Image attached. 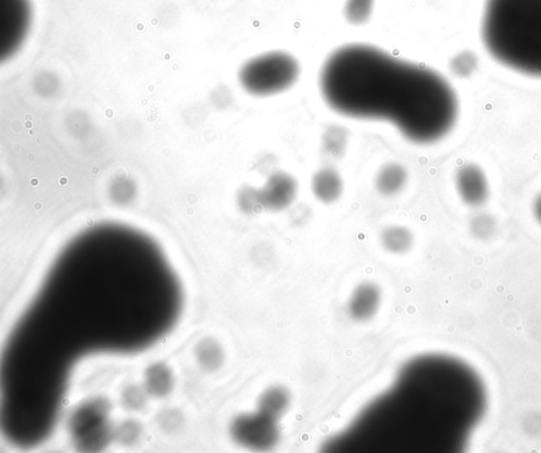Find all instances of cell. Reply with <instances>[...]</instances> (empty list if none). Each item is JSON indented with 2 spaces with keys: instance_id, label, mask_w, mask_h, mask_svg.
Segmentation results:
<instances>
[{
  "instance_id": "6da1fadb",
  "label": "cell",
  "mask_w": 541,
  "mask_h": 453,
  "mask_svg": "<svg viewBox=\"0 0 541 453\" xmlns=\"http://www.w3.org/2000/svg\"><path fill=\"white\" fill-rule=\"evenodd\" d=\"M319 89L334 112L387 122L416 145L442 140L458 118L457 96L442 75L362 43L339 48L327 58Z\"/></svg>"
},
{
  "instance_id": "7a4b0ae2",
  "label": "cell",
  "mask_w": 541,
  "mask_h": 453,
  "mask_svg": "<svg viewBox=\"0 0 541 453\" xmlns=\"http://www.w3.org/2000/svg\"><path fill=\"white\" fill-rule=\"evenodd\" d=\"M483 38L497 62L541 78V0H486Z\"/></svg>"
},
{
  "instance_id": "3957f363",
  "label": "cell",
  "mask_w": 541,
  "mask_h": 453,
  "mask_svg": "<svg viewBox=\"0 0 541 453\" xmlns=\"http://www.w3.org/2000/svg\"><path fill=\"white\" fill-rule=\"evenodd\" d=\"M301 75V65L291 54L273 51L253 58L242 65L240 83L248 95L266 97L293 87Z\"/></svg>"
},
{
  "instance_id": "277c9868",
  "label": "cell",
  "mask_w": 541,
  "mask_h": 453,
  "mask_svg": "<svg viewBox=\"0 0 541 453\" xmlns=\"http://www.w3.org/2000/svg\"><path fill=\"white\" fill-rule=\"evenodd\" d=\"M34 24L31 0H0V53L11 56L23 45Z\"/></svg>"
},
{
  "instance_id": "5b68a950",
  "label": "cell",
  "mask_w": 541,
  "mask_h": 453,
  "mask_svg": "<svg viewBox=\"0 0 541 453\" xmlns=\"http://www.w3.org/2000/svg\"><path fill=\"white\" fill-rule=\"evenodd\" d=\"M278 419L257 412L237 419L234 433L237 441L253 449H269L278 441Z\"/></svg>"
},
{
  "instance_id": "8992f818",
  "label": "cell",
  "mask_w": 541,
  "mask_h": 453,
  "mask_svg": "<svg viewBox=\"0 0 541 453\" xmlns=\"http://www.w3.org/2000/svg\"><path fill=\"white\" fill-rule=\"evenodd\" d=\"M383 299L382 288L377 282L362 281L351 291L346 312L354 323H370L380 312Z\"/></svg>"
},
{
  "instance_id": "52a82bcc",
  "label": "cell",
  "mask_w": 541,
  "mask_h": 453,
  "mask_svg": "<svg viewBox=\"0 0 541 453\" xmlns=\"http://www.w3.org/2000/svg\"><path fill=\"white\" fill-rule=\"evenodd\" d=\"M299 193V183L290 173L278 172L268 179L262 189H259L263 210L278 212L289 209L294 203Z\"/></svg>"
},
{
  "instance_id": "ba28073f",
  "label": "cell",
  "mask_w": 541,
  "mask_h": 453,
  "mask_svg": "<svg viewBox=\"0 0 541 453\" xmlns=\"http://www.w3.org/2000/svg\"><path fill=\"white\" fill-rule=\"evenodd\" d=\"M456 188L460 198L469 206H480L489 198L488 178L479 166L464 165L456 173Z\"/></svg>"
},
{
  "instance_id": "9c48e42d",
  "label": "cell",
  "mask_w": 541,
  "mask_h": 453,
  "mask_svg": "<svg viewBox=\"0 0 541 453\" xmlns=\"http://www.w3.org/2000/svg\"><path fill=\"white\" fill-rule=\"evenodd\" d=\"M312 193L324 204H332L344 193V181L340 173L333 167H323L313 174Z\"/></svg>"
},
{
  "instance_id": "30bf717a",
  "label": "cell",
  "mask_w": 541,
  "mask_h": 453,
  "mask_svg": "<svg viewBox=\"0 0 541 453\" xmlns=\"http://www.w3.org/2000/svg\"><path fill=\"white\" fill-rule=\"evenodd\" d=\"M408 181V169L402 164L389 162L378 169L375 187L378 194L392 198L402 192Z\"/></svg>"
},
{
  "instance_id": "8fae6325",
  "label": "cell",
  "mask_w": 541,
  "mask_h": 453,
  "mask_svg": "<svg viewBox=\"0 0 541 453\" xmlns=\"http://www.w3.org/2000/svg\"><path fill=\"white\" fill-rule=\"evenodd\" d=\"M292 403L291 393L284 386L269 387L262 393L258 400L259 412L270 418L278 419L289 411Z\"/></svg>"
},
{
  "instance_id": "7c38bea8",
  "label": "cell",
  "mask_w": 541,
  "mask_h": 453,
  "mask_svg": "<svg viewBox=\"0 0 541 453\" xmlns=\"http://www.w3.org/2000/svg\"><path fill=\"white\" fill-rule=\"evenodd\" d=\"M380 243L384 250L392 255L402 256L410 252L414 247L415 236L404 226H388L382 229Z\"/></svg>"
},
{
  "instance_id": "4fadbf2b",
  "label": "cell",
  "mask_w": 541,
  "mask_h": 453,
  "mask_svg": "<svg viewBox=\"0 0 541 453\" xmlns=\"http://www.w3.org/2000/svg\"><path fill=\"white\" fill-rule=\"evenodd\" d=\"M349 142V133L340 127H330L324 131L322 150L330 159H339L344 156Z\"/></svg>"
},
{
  "instance_id": "5bb4252c",
  "label": "cell",
  "mask_w": 541,
  "mask_h": 453,
  "mask_svg": "<svg viewBox=\"0 0 541 453\" xmlns=\"http://www.w3.org/2000/svg\"><path fill=\"white\" fill-rule=\"evenodd\" d=\"M373 7V0H347L346 4V18L350 23L362 25L370 19Z\"/></svg>"
},
{
  "instance_id": "9a60e30c",
  "label": "cell",
  "mask_w": 541,
  "mask_h": 453,
  "mask_svg": "<svg viewBox=\"0 0 541 453\" xmlns=\"http://www.w3.org/2000/svg\"><path fill=\"white\" fill-rule=\"evenodd\" d=\"M240 202L242 209L248 211V214H258V212L263 210L259 189L248 188L242 190Z\"/></svg>"
},
{
  "instance_id": "2e32d148",
  "label": "cell",
  "mask_w": 541,
  "mask_h": 453,
  "mask_svg": "<svg viewBox=\"0 0 541 453\" xmlns=\"http://www.w3.org/2000/svg\"><path fill=\"white\" fill-rule=\"evenodd\" d=\"M475 59L473 58H469V56H462L461 58H458L456 61L453 63V70L456 74L459 75H468L469 73L475 68Z\"/></svg>"
},
{
  "instance_id": "e0dca14e",
  "label": "cell",
  "mask_w": 541,
  "mask_h": 453,
  "mask_svg": "<svg viewBox=\"0 0 541 453\" xmlns=\"http://www.w3.org/2000/svg\"><path fill=\"white\" fill-rule=\"evenodd\" d=\"M534 214L541 225V195L538 196L534 204Z\"/></svg>"
}]
</instances>
